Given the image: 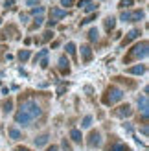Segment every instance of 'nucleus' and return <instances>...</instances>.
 Listing matches in <instances>:
<instances>
[{
	"instance_id": "obj_1",
	"label": "nucleus",
	"mask_w": 149,
	"mask_h": 151,
	"mask_svg": "<svg viewBox=\"0 0 149 151\" xmlns=\"http://www.w3.org/2000/svg\"><path fill=\"white\" fill-rule=\"evenodd\" d=\"M39 116H41L39 103L33 101V100H26L24 103L20 105V109L17 111V114H15V122L26 127V125L32 124L35 118H39Z\"/></svg>"
},
{
	"instance_id": "obj_2",
	"label": "nucleus",
	"mask_w": 149,
	"mask_h": 151,
	"mask_svg": "<svg viewBox=\"0 0 149 151\" xmlns=\"http://www.w3.org/2000/svg\"><path fill=\"white\" fill-rule=\"evenodd\" d=\"M123 96H125V92H123L122 88L110 85V87L105 90V94H103L101 101H103V105H114V103H118V101H122Z\"/></svg>"
},
{
	"instance_id": "obj_3",
	"label": "nucleus",
	"mask_w": 149,
	"mask_h": 151,
	"mask_svg": "<svg viewBox=\"0 0 149 151\" xmlns=\"http://www.w3.org/2000/svg\"><path fill=\"white\" fill-rule=\"evenodd\" d=\"M144 57H147V41L138 42L136 46L127 54L125 61H133V59H144Z\"/></svg>"
},
{
	"instance_id": "obj_4",
	"label": "nucleus",
	"mask_w": 149,
	"mask_h": 151,
	"mask_svg": "<svg viewBox=\"0 0 149 151\" xmlns=\"http://www.w3.org/2000/svg\"><path fill=\"white\" fill-rule=\"evenodd\" d=\"M77 7H81V9L87 11V13H94V11H98V6H96L92 0H79V2H77Z\"/></svg>"
},
{
	"instance_id": "obj_5",
	"label": "nucleus",
	"mask_w": 149,
	"mask_h": 151,
	"mask_svg": "<svg viewBox=\"0 0 149 151\" xmlns=\"http://www.w3.org/2000/svg\"><path fill=\"white\" fill-rule=\"evenodd\" d=\"M114 114L120 116V118H129V116L133 114V109H131L129 103H125V105H122V107H118V109L114 111Z\"/></svg>"
},
{
	"instance_id": "obj_6",
	"label": "nucleus",
	"mask_w": 149,
	"mask_h": 151,
	"mask_svg": "<svg viewBox=\"0 0 149 151\" xmlns=\"http://www.w3.org/2000/svg\"><path fill=\"white\" fill-rule=\"evenodd\" d=\"M87 144L90 146V147H98L101 144V134L98 131H92L90 134H88V140H87Z\"/></svg>"
},
{
	"instance_id": "obj_7",
	"label": "nucleus",
	"mask_w": 149,
	"mask_h": 151,
	"mask_svg": "<svg viewBox=\"0 0 149 151\" xmlns=\"http://www.w3.org/2000/svg\"><path fill=\"white\" fill-rule=\"evenodd\" d=\"M50 20H54V22H57V20H61V19H64L66 17V9H59V7H52L50 9Z\"/></svg>"
},
{
	"instance_id": "obj_8",
	"label": "nucleus",
	"mask_w": 149,
	"mask_h": 151,
	"mask_svg": "<svg viewBox=\"0 0 149 151\" xmlns=\"http://www.w3.org/2000/svg\"><path fill=\"white\" fill-rule=\"evenodd\" d=\"M138 107H140V111H142L144 118L147 120V109H149V105H147V96H145V94H144L142 98H138Z\"/></svg>"
},
{
	"instance_id": "obj_9",
	"label": "nucleus",
	"mask_w": 149,
	"mask_h": 151,
	"mask_svg": "<svg viewBox=\"0 0 149 151\" xmlns=\"http://www.w3.org/2000/svg\"><path fill=\"white\" fill-rule=\"evenodd\" d=\"M59 70H61L63 74H68L70 72V63H68V59H66V55L59 57Z\"/></svg>"
},
{
	"instance_id": "obj_10",
	"label": "nucleus",
	"mask_w": 149,
	"mask_h": 151,
	"mask_svg": "<svg viewBox=\"0 0 149 151\" xmlns=\"http://www.w3.org/2000/svg\"><path fill=\"white\" fill-rule=\"evenodd\" d=\"M81 57H83V61H90L92 59V48L88 46V44L81 46Z\"/></svg>"
},
{
	"instance_id": "obj_11",
	"label": "nucleus",
	"mask_w": 149,
	"mask_h": 151,
	"mask_svg": "<svg viewBox=\"0 0 149 151\" xmlns=\"http://www.w3.org/2000/svg\"><path fill=\"white\" fill-rule=\"evenodd\" d=\"M138 35H140V29H136V28H135V29H131V32L127 33V37L123 39V42H122V44H123V46H127V44H129L131 41H135Z\"/></svg>"
},
{
	"instance_id": "obj_12",
	"label": "nucleus",
	"mask_w": 149,
	"mask_h": 151,
	"mask_svg": "<svg viewBox=\"0 0 149 151\" xmlns=\"http://www.w3.org/2000/svg\"><path fill=\"white\" fill-rule=\"evenodd\" d=\"M144 72H145V65H135L127 68V74H135V76H142Z\"/></svg>"
},
{
	"instance_id": "obj_13",
	"label": "nucleus",
	"mask_w": 149,
	"mask_h": 151,
	"mask_svg": "<svg viewBox=\"0 0 149 151\" xmlns=\"http://www.w3.org/2000/svg\"><path fill=\"white\" fill-rule=\"evenodd\" d=\"M107 151H131V147L125 146V144H122V142H114V144L110 146Z\"/></svg>"
},
{
	"instance_id": "obj_14",
	"label": "nucleus",
	"mask_w": 149,
	"mask_h": 151,
	"mask_svg": "<svg viewBox=\"0 0 149 151\" xmlns=\"http://www.w3.org/2000/svg\"><path fill=\"white\" fill-rule=\"evenodd\" d=\"M70 138L76 142V144H81V140H83V134H81L79 129H72V131H70Z\"/></svg>"
},
{
	"instance_id": "obj_15",
	"label": "nucleus",
	"mask_w": 149,
	"mask_h": 151,
	"mask_svg": "<svg viewBox=\"0 0 149 151\" xmlns=\"http://www.w3.org/2000/svg\"><path fill=\"white\" fill-rule=\"evenodd\" d=\"M48 138H50V137H48L46 133H44V134H41V137H37V138H35V146H37V147H42V146H46V144H48Z\"/></svg>"
},
{
	"instance_id": "obj_16",
	"label": "nucleus",
	"mask_w": 149,
	"mask_h": 151,
	"mask_svg": "<svg viewBox=\"0 0 149 151\" xmlns=\"http://www.w3.org/2000/svg\"><path fill=\"white\" fill-rule=\"evenodd\" d=\"M114 26H116V19L114 17H107L105 19V29L110 32V29H114Z\"/></svg>"
},
{
	"instance_id": "obj_17",
	"label": "nucleus",
	"mask_w": 149,
	"mask_h": 151,
	"mask_svg": "<svg viewBox=\"0 0 149 151\" xmlns=\"http://www.w3.org/2000/svg\"><path fill=\"white\" fill-rule=\"evenodd\" d=\"M122 20L123 22H135V15H133V11H122Z\"/></svg>"
},
{
	"instance_id": "obj_18",
	"label": "nucleus",
	"mask_w": 149,
	"mask_h": 151,
	"mask_svg": "<svg viewBox=\"0 0 149 151\" xmlns=\"http://www.w3.org/2000/svg\"><path fill=\"white\" fill-rule=\"evenodd\" d=\"M9 137H11L13 140H20L22 134H20V131L17 129V127H9Z\"/></svg>"
},
{
	"instance_id": "obj_19",
	"label": "nucleus",
	"mask_w": 149,
	"mask_h": 151,
	"mask_svg": "<svg viewBox=\"0 0 149 151\" xmlns=\"http://www.w3.org/2000/svg\"><path fill=\"white\" fill-rule=\"evenodd\" d=\"M98 37H100L98 28H90V32H88V39H90V41H98Z\"/></svg>"
},
{
	"instance_id": "obj_20",
	"label": "nucleus",
	"mask_w": 149,
	"mask_h": 151,
	"mask_svg": "<svg viewBox=\"0 0 149 151\" xmlns=\"http://www.w3.org/2000/svg\"><path fill=\"white\" fill-rule=\"evenodd\" d=\"M2 109H4V112H6V114H7V112H11V109H13V101H11V100L4 101V103H2Z\"/></svg>"
},
{
	"instance_id": "obj_21",
	"label": "nucleus",
	"mask_w": 149,
	"mask_h": 151,
	"mask_svg": "<svg viewBox=\"0 0 149 151\" xmlns=\"http://www.w3.org/2000/svg\"><path fill=\"white\" fill-rule=\"evenodd\" d=\"M19 59L20 61H28L29 59V50H20L19 52Z\"/></svg>"
},
{
	"instance_id": "obj_22",
	"label": "nucleus",
	"mask_w": 149,
	"mask_h": 151,
	"mask_svg": "<svg viewBox=\"0 0 149 151\" xmlns=\"http://www.w3.org/2000/svg\"><path fill=\"white\" fill-rule=\"evenodd\" d=\"M66 52H68L70 55H76V44H74V42H68V44H66Z\"/></svg>"
},
{
	"instance_id": "obj_23",
	"label": "nucleus",
	"mask_w": 149,
	"mask_h": 151,
	"mask_svg": "<svg viewBox=\"0 0 149 151\" xmlns=\"http://www.w3.org/2000/svg\"><path fill=\"white\" fill-rule=\"evenodd\" d=\"M92 125V116H85L83 118V124H81V127H90Z\"/></svg>"
},
{
	"instance_id": "obj_24",
	"label": "nucleus",
	"mask_w": 149,
	"mask_h": 151,
	"mask_svg": "<svg viewBox=\"0 0 149 151\" xmlns=\"http://www.w3.org/2000/svg\"><path fill=\"white\" fill-rule=\"evenodd\" d=\"M32 13L35 15V17H37V15H39V17H41V15L44 13V7H42V6H39V7H33V9H32Z\"/></svg>"
},
{
	"instance_id": "obj_25",
	"label": "nucleus",
	"mask_w": 149,
	"mask_h": 151,
	"mask_svg": "<svg viewBox=\"0 0 149 151\" xmlns=\"http://www.w3.org/2000/svg\"><path fill=\"white\" fill-rule=\"evenodd\" d=\"M46 55H48V50H41V52H39V54H37V55H35V63H37V61H39V59H42V57H46Z\"/></svg>"
},
{
	"instance_id": "obj_26",
	"label": "nucleus",
	"mask_w": 149,
	"mask_h": 151,
	"mask_svg": "<svg viewBox=\"0 0 149 151\" xmlns=\"http://www.w3.org/2000/svg\"><path fill=\"white\" fill-rule=\"evenodd\" d=\"M133 2H135V0H122V2H120V7H122V9H125V7L133 6Z\"/></svg>"
},
{
	"instance_id": "obj_27",
	"label": "nucleus",
	"mask_w": 149,
	"mask_h": 151,
	"mask_svg": "<svg viewBox=\"0 0 149 151\" xmlns=\"http://www.w3.org/2000/svg\"><path fill=\"white\" fill-rule=\"evenodd\" d=\"M74 4H76V0H61V6H64V7L74 6Z\"/></svg>"
},
{
	"instance_id": "obj_28",
	"label": "nucleus",
	"mask_w": 149,
	"mask_h": 151,
	"mask_svg": "<svg viewBox=\"0 0 149 151\" xmlns=\"http://www.w3.org/2000/svg\"><path fill=\"white\" fill-rule=\"evenodd\" d=\"M52 37H54V33H52V32H46V33L42 35V41L46 42V41H50V39H52Z\"/></svg>"
},
{
	"instance_id": "obj_29",
	"label": "nucleus",
	"mask_w": 149,
	"mask_h": 151,
	"mask_svg": "<svg viewBox=\"0 0 149 151\" xmlns=\"http://www.w3.org/2000/svg\"><path fill=\"white\" fill-rule=\"evenodd\" d=\"M42 20H44L42 17H37V19H35V24H33V28H39V26L42 24Z\"/></svg>"
},
{
	"instance_id": "obj_30",
	"label": "nucleus",
	"mask_w": 149,
	"mask_h": 151,
	"mask_svg": "<svg viewBox=\"0 0 149 151\" xmlns=\"http://www.w3.org/2000/svg\"><path fill=\"white\" fill-rule=\"evenodd\" d=\"M92 20H94V15H90V17H87L85 20H81V24H90Z\"/></svg>"
},
{
	"instance_id": "obj_31",
	"label": "nucleus",
	"mask_w": 149,
	"mask_h": 151,
	"mask_svg": "<svg viewBox=\"0 0 149 151\" xmlns=\"http://www.w3.org/2000/svg\"><path fill=\"white\" fill-rule=\"evenodd\" d=\"M41 66H42V68H46V66H48V59H46V57L41 59Z\"/></svg>"
},
{
	"instance_id": "obj_32",
	"label": "nucleus",
	"mask_w": 149,
	"mask_h": 151,
	"mask_svg": "<svg viewBox=\"0 0 149 151\" xmlns=\"http://www.w3.org/2000/svg\"><path fill=\"white\" fill-rule=\"evenodd\" d=\"M26 4L33 7V6H37V4H39V0H26Z\"/></svg>"
},
{
	"instance_id": "obj_33",
	"label": "nucleus",
	"mask_w": 149,
	"mask_h": 151,
	"mask_svg": "<svg viewBox=\"0 0 149 151\" xmlns=\"http://www.w3.org/2000/svg\"><path fill=\"white\" fill-rule=\"evenodd\" d=\"M15 2H17V0H6V7H13Z\"/></svg>"
},
{
	"instance_id": "obj_34",
	"label": "nucleus",
	"mask_w": 149,
	"mask_h": 151,
	"mask_svg": "<svg viewBox=\"0 0 149 151\" xmlns=\"http://www.w3.org/2000/svg\"><path fill=\"white\" fill-rule=\"evenodd\" d=\"M46 151H59V147H57V146H50Z\"/></svg>"
},
{
	"instance_id": "obj_35",
	"label": "nucleus",
	"mask_w": 149,
	"mask_h": 151,
	"mask_svg": "<svg viewBox=\"0 0 149 151\" xmlns=\"http://www.w3.org/2000/svg\"><path fill=\"white\" fill-rule=\"evenodd\" d=\"M46 26H48V28H54V26H55V22H54V20H48V24H46Z\"/></svg>"
},
{
	"instance_id": "obj_36",
	"label": "nucleus",
	"mask_w": 149,
	"mask_h": 151,
	"mask_svg": "<svg viewBox=\"0 0 149 151\" xmlns=\"http://www.w3.org/2000/svg\"><path fill=\"white\" fill-rule=\"evenodd\" d=\"M63 147L64 149H70V146H68V142H66V140H63Z\"/></svg>"
},
{
	"instance_id": "obj_37",
	"label": "nucleus",
	"mask_w": 149,
	"mask_h": 151,
	"mask_svg": "<svg viewBox=\"0 0 149 151\" xmlns=\"http://www.w3.org/2000/svg\"><path fill=\"white\" fill-rule=\"evenodd\" d=\"M17 151H32V149H28V147H17Z\"/></svg>"
},
{
	"instance_id": "obj_38",
	"label": "nucleus",
	"mask_w": 149,
	"mask_h": 151,
	"mask_svg": "<svg viewBox=\"0 0 149 151\" xmlns=\"http://www.w3.org/2000/svg\"><path fill=\"white\" fill-rule=\"evenodd\" d=\"M0 24H2V19H0Z\"/></svg>"
}]
</instances>
